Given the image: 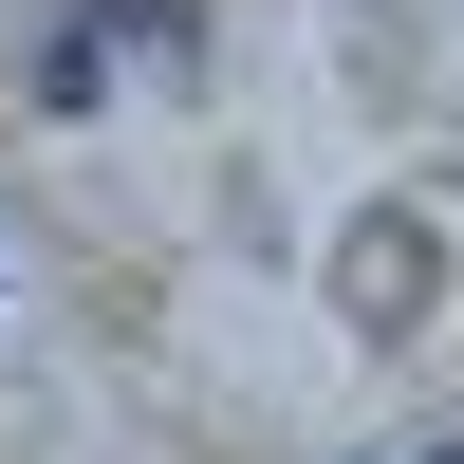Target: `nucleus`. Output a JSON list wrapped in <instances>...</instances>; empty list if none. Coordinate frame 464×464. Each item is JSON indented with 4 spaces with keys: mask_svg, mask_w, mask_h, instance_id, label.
Here are the masks:
<instances>
[{
    "mask_svg": "<svg viewBox=\"0 0 464 464\" xmlns=\"http://www.w3.org/2000/svg\"><path fill=\"white\" fill-rule=\"evenodd\" d=\"M428 464H464V446H428Z\"/></svg>",
    "mask_w": 464,
    "mask_h": 464,
    "instance_id": "obj_2",
    "label": "nucleus"
},
{
    "mask_svg": "<svg viewBox=\"0 0 464 464\" xmlns=\"http://www.w3.org/2000/svg\"><path fill=\"white\" fill-rule=\"evenodd\" d=\"M130 56H186V19H168V0H93V19H56V56H37V93H56V111H93V93H111Z\"/></svg>",
    "mask_w": 464,
    "mask_h": 464,
    "instance_id": "obj_1",
    "label": "nucleus"
}]
</instances>
